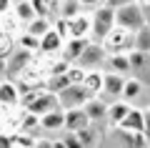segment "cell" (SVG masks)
Wrapping results in <instances>:
<instances>
[{
	"label": "cell",
	"mask_w": 150,
	"mask_h": 148,
	"mask_svg": "<svg viewBox=\"0 0 150 148\" xmlns=\"http://www.w3.org/2000/svg\"><path fill=\"white\" fill-rule=\"evenodd\" d=\"M93 40L95 43H103L108 35H110V30L112 28H118V20H115V8H110V5H105L103 3L100 8H95L93 10Z\"/></svg>",
	"instance_id": "1"
},
{
	"label": "cell",
	"mask_w": 150,
	"mask_h": 148,
	"mask_svg": "<svg viewBox=\"0 0 150 148\" xmlns=\"http://www.w3.org/2000/svg\"><path fill=\"white\" fill-rule=\"evenodd\" d=\"M103 48L108 50V55H115V53H133L135 50V33L133 30H125V28H112L110 35L103 40Z\"/></svg>",
	"instance_id": "2"
},
{
	"label": "cell",
	"mask_w": 150,
	"mask_h": 148,
	"mask_svg": "<svg viewBox=\"0 0 150 148\" xmlns=\"http://www.w3.org/2000/svg\"><path fill=\"white\" fill-rule=\"evenodd\" d=\"M95 95L85 88L83 83H73L70 88H65L63 93H58V101L63 111H73V108H85Z\"/></svg>",
	"instance_id": "3"
},
{
	"label": "cell",
	"mask_w": 150,
	"mask_h": 148,
	"mask_svg": "<svg viewBox=\"0 0 150 148\" xmlns=\"http://www.w3.org/2000/svg\"><path fill=\"white\" fill-rule=\"evenodd\" d=\"M115 20H118L120 28L133 30V33H138L143 25H148L145 23V13H143V3H130V5L118 8L115 10Z\"/></svg>",
	"instance_id": "4"
},
{
	"label": "cell",
	"mask_w": 150,
	"mask_h": 148,
	"mask_svg": "<svg viewBox=\"0 0 150 148\" xmlns=\"http://www.w3.org/2000/svg\"><path fill=\"white\" fill-rule=\"evenodd\" d=\"M108 60V50L103 48V43H95V40H90L88 43V48L80 53V58L75 60V63L80 65V68H85V70H95L100 63H105Z\"/></svg>",
	"instance_id": "5"
},
{
	"label": "cell",
	"mask_w": 150,
	"mask_h": 148,
	"mask_svg": "<svg viewBox=\"0 0 150 148\" xmlns=\"http://www.w3.org/2000/svg\"><path fill=\"white\" fill-rule=\"evenodd\" d=\"M23 101V90L15 80H3L0 83V106L3 108H15Z\"/></svg>",
	"instance_id": "6"
},
{
	"label": "cell",
	"mask_w": 150,
	"mask_h": 148,
	"mask_svg": "<svg viewBox=\"0 0 150 148\" xmlns=\"http://www.w3.org/2000/svg\"><path fill=\"white\" fill-rule=\"evenodd\" d=\"M68 20V33L70 38H88L93 30V18L80 13V15H73V18H65Z\"/></svg>",
	"instance_id": "7"
},
{
	"label": "cell",
	"mask_w": 150,
	"mask_h": 148,
	"mask_svg": "<svg viewBox=\"0 0 150 148\" xmlns=\"http://www.w3.org/2000/svg\"><path fill=\"white\" fill-rule=\"evenodd\" d=\"M30 60H33V53H28V50H20V48H18V53L8 58V73H5V75H8V78H18L23 70H28V68L33 65Z\"/></svg>",
	"instance_id": "8"
},
{
	"label": "cell",
	"mask_w": 150,
	"mask_h": 148,
	"mask_svg": "<svg viewBox=\"0 0 150 148\" xmlns=\"http://www.w3.org/2000/svg\"><path fill=\"white\" fill-rule=\"evenodd\" d=\"M90 116H88L85 108H73V111H65V128H68L70 133H78L83 131V128L90 126Z\"/></svg>",
	"instance_id": "9"
},
{
	"label": "cell",
	"mask_w": 150,
	"mask_h": 148,
	"mask_svg": "<svg viewBox=\"0 0 150 148\" xmlns=\"http://www.w3.org/2000/svg\"><path fill=\"white\" fill-rule=\"evenodd\" d=\"M63 45H65V38L60 35L55 28H50V30L40 38V53H45V55L60 53V50H63Z\"/></svg>",
	"instance_id": "10"
},
{
	"label": "cell",
	"mask_w": 150,
	"mask_h": 148,
	"mask_svg": "<svg viewBox=\"0 0 150 148\" xmlns=\"http://www.w3.org/2000/svg\"><path fill=\"white\" fill-rule=\"evenodd\" d=\"M88 43H90L88 38H68L60 53H63V58H65V60H70V63H75V60L80 58V53H83V50L88 48Z\"/></svg>",
	"instance_id": "11"
},
{
	"label": "cell",
	"mask_w": 150,
	"mask_h": 148,
	"mask_svg": "<svg viewBox=\"0 0 150 148\" xmlns=\"http://www.w3.org/2000/svg\"><path fill=\"white\" fill-rule=\"evenodd\" d=\"M120 131H133V133H143L145 128V111H138V108H130V113L123 118L120 123Z\"/></svg>",
	"instance_id": "12"
},
{
	"label": "cell",
	"mask_w": 150,
	"mask_h": 148,
	"mask_svg": "<svg viewBox=\"0 0 150 148\" xmlns=\"http://www.w3.org/2000/svg\"><path fill=\"white\" fill-rule=\"evenodd\" d=\"M125 83H128V78H125L123 73H112V70H108V73H105V83H103V93H108V95H123Z\"/></svg>",
	"instance_id": "13"
},
{
	"label": "cell",
	"mask_w": 150,
	"mask_h": 148,
	"mask_svg": "<svg viewBox=\"0 0 150 148\" xmlns=\"http://www.w3.org/2000/svg\"><path fill=\"white\" fill-rule=\"evenodd\" d=\"M40 123H43L45 131H58V128H65V111H63V108H55V111L40 116Z\"/></svg>",
	"instance_id": "14"
},
{
	"label": "cell",
	"mask_w": 150,
	"mask_h": 148,
	"mask_svg": "<svg viewBox=\"0 0 150 148\" xmlns=\"http://www.w3.org/2000/svg\"><path fill=\"white\" fill-rule=\"evenodd\" d=\"M13 10H15V18L20 23H25V25L38 18L35 8H33V0H15V8H13Z\"/></svg>",
	"instance_id": "15"
},
{
	"label": "cell",
	"mask_w": 150,
	"mask_h": 148,
	"mask_svg": "<svg viewBox=\"0 0 150 148\" xmlns=\"http://www.w3.org/2000/svg\"><path fill=\"white\" fill-rule=\"evenodd\" d=\"M108 68L112 70V73H128L130 68H133V65H130V55L128 53H115V55H108Z\"/></svg>",
	"instance_id": "16"
},
{
	"label": "cell",
	"mask_w": 150,
	"mask_h": 148,
	"mask_svg": "<svg viewBox=\"0 0 150 148\" xmlns=\"http://www.w3.org/2000/svg\"><path fill=\"white\" fill-rule=\"evenodd\" d=\"M103 83H105V73H100V70H88L85 80H83V85H85L93 95L103 93Z\"/></svg>",
	"instance_id": "17"
},
{
	"label": "cell",
	"mask_w": 150,
	"mask_h": 148,
	"mask_svg": "<svg viewBox=\"0 0 150 148\" xmlns=\"http://www.w3.org/2000/svg\"><path fill=\"white\" fill-rule=\"evenodd\" d=\"M15 45L20 50H28V53H40V38L38 35H30V33H23V35L15 38Z\"/></svg>",
	"instance_id": "18"
},
{
	"label": "cell",
	"mask_w": 150,
	"mask_h": 148,
	"mask_svg": "<svg viewBox=\"0 0 150 148\" xmlns=\"http://www.w3.org/2000/svg\"><path fill=\"white\" fill-rule=\"evenodd\" d=\"M130 113V106L128 103H120V101H115V103H110L108 106V118L112 121V126H120L123 123V118Z\"/></svg>",
	"instance_id": "19"
},
{
	"label": "cell",
	"mask_w": 150,
	"mask_h": 148,
	"mask_svg": "<svg viewBox=\"0 0 150 148\" xmlns=\"http://www.w3.org/2000/svg\"><path fill=\"white\" fill-rule=\"evenodd\" d=\"M53 28V23H50V18H35V20H30L25 25V30L30 33V35H38V38H43L45 33Z\"/></svg>",
	"instance_id": "20"
},
{
	"label": "cell",
	"mask_w": 150,
	"mask_h": 148,
	"mask_svg": "<svg viewBox=\"0 0 150 148\" xmlns=\"http://www.w3.org/2000/svg\"><path fill=\"white\" fill-rule=\"evenodd\" d=\"M85 111H88V116H90V121H100L103 116H108V103L100 101V98L95 95V98L85 106Z\"/></svg>",
	"instance_id": "21"
},
{
	"label": "cell",
	"mask_w": 150,
	"mask_h": 148,
	"mask_svg": "<svg viewBox=\"0 0 150 148\" xmlns=\"http://www.w3.org/2000/svg\"><path fill=\"white\" fill-rule=\"evenodd\" d=\"M70 78H68V73H60V75H50L48 78V85L45 88L50 90V93H63L65 88H70Z\"/></svg>",
	"instance_id": "22"
},
{
	"label": "cell",
	"mask_w": 150,
	"mask_h": 148,
	"mask_svg": "<svg viewBox=\"0 0 150 148\" xmlns=\"http://www.w3.org/2000/svg\"><path fill=\"white\" fill-rule=\"evenodd\" d=\"M135 50L150 55V25H143L138 33H135Z\"/></svg>",
	"instance_id": "23"
},
{
	"label": "cell",
	"mask_w": 150,
	"mask_h": 148,
	"mask_svg": "<svg viewBox=\"0 0 150 148\" xmlns=\"http://www.w3.org/2000/svg\"><path fill=\"white\" fill-rule=\"evenodd\" d=\"M35 128H43V123H40V116H35V113L25 111V116H23V123H20V133H33Z\"/></svg>",
	"instance_id": "24"
},
{
	"label": "cell",
	"mask_w": 150,
	"mask_h": 148,
	"mask_svg": "<svg viewBox=\"0 0 150 148\" xmlns=\"http://www.w3.org/2000/svg\"><path fill=\"white\" fill-rule=\"evenodd\" d=\"M83 5L80 0H63L60 3V18H73V15H80Z\"/></svg>",
	"instance_id": "25"
},
{
	"label": "cell",
	"mask_w": 150,
	"mask_h": 148,
	"mask_svg": "<svg viewBox=\"0 0 150 148\" xmlns=\"http://www.w3.org/2000/svg\"><path fill=\"white\" fill-rule=\"evenodd\" d=\"M13 45H15V38L10 33L0 30V58H10L13 55Z\"/></svg>",
	"instance_id": "26"
},
{
	"label": "cell",
	"mask_w": 150,
	"mask_h": 148,
	"mask_svg": "<svg viewBox=\"0 0 150 148\" xmlns=\"http://www.w3.org/2000/svg\"><path fill=\"white\" fill-rule=\"evenodd\" d=\"M123 133H125V138H128V146L130 148H150L145 133H133V131H123Z\"/></svg>",
	"instance_id": "27"
},
{
	"label": "cell",
	"mask_w": 150,
	"mask_h": 148,
	"mask_svg": "<svg viewBox=\"0 0 150 148\" xmlns=\"http://www.w3.org/2000/svg\"><path fill=\"white\" fill-rule=\"evenodd\" d=\"M85 75H88V70L80 68L78 63H73V65L68 68V78H70V83H83V80H85Z\"/></svg>",
	"instance_id": "28"
},
{
	"label": "cell",
	"mask_w": 150,
	"mask_h": 148,
	"mask_svg": "<svg viewBox=\"0 0 150 148\" xmlns=\"http://www.w3.org/2000/svg\"><path fill=\"white\" fill-rule=\"evenodd\" d=\"M13 138H15V146H20V148H35L38 146V141L33 136H28V133H18Z\"/></svg>",
	"instance_id": "29"
},
{
	"label": "cell",
	"mask_w": 150,
	"mask_h": 148,
	"mask_svg": "<svg viewBox=\"0 0 150 148\" xmlns=\"http://www.w3.org/2000/svg\"><path fill=\"white\" fill-rule=\"evenodd\" d=\"M138 93H140V83L135 78H130L128 83H125V88H123V95H125V98H135Z\"/></svg>",
	"instance_id": "30"
},
{
	"label": "cell",
	"mask_w": 150,
	"mask_h": 148,
	"mask_svg": "<svg viewBox=\"0 0 150 148\" xmlns=\"http://www.w3.org/2000/svg\"><path fill=\"white\" fill-rule=\"evenodd\" d=\"M63 143H65V148H85L83 141L78 138V133H70V131H68V136L63 138Z\"/></svg>",
	"instance_id": "31"
},
{
	"label": "cell",
	"mask_w": 150,
	"mask_h": 148,
	"mask_svg": "<svg viewBox=\"0 0 150 148\" xmlns=\"http://www.w3.org/2000/svg\"><path fill=\"white\" fill-rule=\"evenodd\" d=\"M128 55H130V65H133V68H143V65H145V55H148V53L133 50V53H128Z\"/></svg>",
	"instance_id": "32"
},
{
	"label": "cell",
	"mask_w": 150,
	"mask_h": 148,
	"mask_svg": "<svg viewBox=\"0 0 150 148\" xmlns=\"http://www.w3.org/2000/svg\"><path fill=\"white\" fill-rule=\"evenodd\" d=\"M78 138L83 141V146H90L93 138H95V133H93V131H90V126H88V128H83V131H78Z\"/></svg>",
	"instance_id": "33"
},
{
	"label": "cell",
	"mask_w": 150,
	"mask_h": 148,
	"mask_svg": "<svg viewBox=\"0 0 150 148\" xmlns=\"http://www.w3.org/2000/svg\"><path fill=\"white\" fill-rule=\"evenodd\" d=\"M13 146H15V138L8 133H0V148H13Z\"/></svg>",
	"instance_id": "34"
},
{
	"label": "cell",
	"mask_w": 150,
	"mask_h": 148,
	"mask_svg": "<svg viewBox=\"0 0 150 148\" xmlns=\"http://www.w3.org/2000/svg\"><path fill=\"white\" fill-rule=\"evenodd\" d=\"M130 3H140V0H105V5H110V8H123V5H130Z\"/></svg>",
	"instance_id": "35"
},
{
	"label": "cell",
	"mask_w": 150,
	"mask_h": 148,
	"mask_svg": "<svg viewBox=\"0 0 150 148\" xmlns=\"http://www.w3.org/2000/svg\"><path fill=\"white\" fill-rule=\"evenodd\" d=\"M10 8H15V3H13V0H0V15L10 13Z\"/></svg>",
	"instance_id": "36"
},
{
	"label": "cell",
	"mask_w": 150,
	"mask_h": 148,
	"mask_svg": "<svg viewBox=\"0 0 150 148\" xmlns=\"http://www.w3.org/2000/svg\"><path fill=\"white\" fill-rule=\"evenodd\" d=\"M103 3H105V0H80L83 8H93V10H95V8H100Z\"/></svg>",
	"instance_id": "37"
},
{
	"label": "cell",
	"mask_w": 150,
	"mask_h": 148,
	"mask_svg": "<svg viewBox=\"0 0 150 148\" xmlns=\"http://www.w3.org/2000/svg\"><path fill=\"white\" fill-rule=\"evenodd\" d=\"M143 133H145V138H148V143H150V111H145V128H143Z\"/></svg>",
	"instance_id": "38"
},
{
	"label": "cell",
	"mask_w": 150,
	"mask_h": 148,
	"mask_svg": "<svg viewBox=\"0 0 150 148\" xmlns=\"http://www.w3.org/2000/svg\"><path fill=\"white\" fill-rule=\"evenodd\" d=\"M143 13H145V23L150 25V3H143Z\"/></svg>",
	"instance_id": "39"
},
{
	"label": "cell",
	"mask_w": 150,
	"mask_h": 148,
	"mask_svg": "<svg viewBox=\"0 0 150 148\" xmlns=\"http://www.w3.org/2000/svg\"><path fill=\"white\" fill-rule=\"evenodd\" d=\"M8 73V58H0V75Z\"/></svg>",
	"instance_id": "40"
},
{
	"label": "cell",
	"mask_w": 150,
	"mask_h": 148,
	"mask_svg": "<svg viewBox=\"0 0 150 148\" xmlns=\"http://www.w3.org/2000/svg\"><path fill=\"white\" fill-rule=\"evenodd\" d=\"M35 148H53V146H50L48 141H38V146H35Z\"/></svg>",
	"instance_id": "41"
},
{
	"label": "cell",
	"mask_w": 150,
	"mask_h": 148,
	"mask_svg": "<svg viewBox=\"0 0 150 148\" xmlns=\"http://www.w3.org/2000/svg\"><path fill=\"white\" fill-rule=\"evenodd\" d=\"M140 3H150V0H140Z\"/></svg>",
	"instance_id": "42"
},
{
	"label": "cell",
	"mask_w": 150,
	"mask_h": 148,
	"mask_svg": "<svg viewBox=\"0 0 150 148\" xmlns=\"http://www.w3.org/2000/svg\"><path fill=\"white\" fill-rule=\"evenodd\" d=\"M13 148H20V146H13Z\"/></svg>",
	"instance_id": "43"
}]
</instances>
